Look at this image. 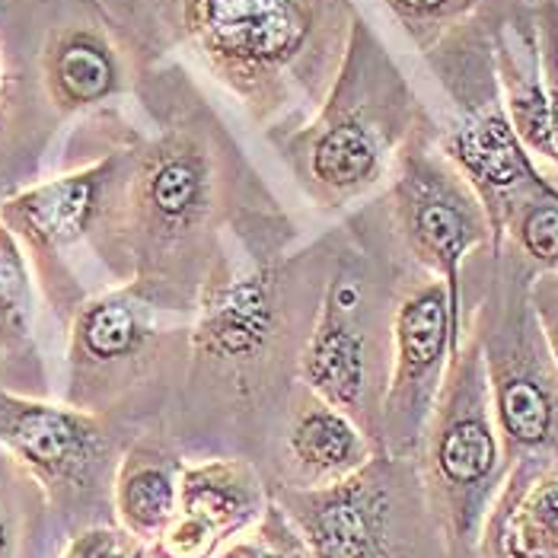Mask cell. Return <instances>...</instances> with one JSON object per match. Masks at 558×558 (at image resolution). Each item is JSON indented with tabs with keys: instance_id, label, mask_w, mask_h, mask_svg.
<instances>
[{
	"instance_id": "obj_1",
	"label": "cell",
	"mask_w": 558,
	"mask_h": 558,
	"mask_svg": "<svg viewBox=\"0 0 558 558\" xmlns=\"http://www.w3.org/2000/svg\"><path fill=\"white\" fill-rule=\"evenodd\" d=\"M129 102L137 119L116 205L112 278L195 316L223 262L262 243H298L301 227L179 58L141 71Z\"/></svg>"
},
{
	"instance_id": "obj_2",
	"label": "cell",
	"mask_w": 558,
	"mask_h": 558,
	"mask_svg": "<svg viewBox=\"0 0 558 558\" xmlns=\"http://www.w3.org/2000/svg\"><path fill=\"white\" fill-rule=\"evenodd\" d=\"M336 227L306 246H256L208 278L192 316V351L167 440L185 463L240 457L271 470L313 336Z\"/></svg>"
},
{
	"instance_id": "obj_3",
	"label": "cell",
	"mask_w": 558,
	"mask_h": 558,
	"mask_svg": "<svg viewBox=\"0 0 558 558\" xmlns=\"http://www.w3.org/2000/svg\"><path fill=\"white\" fill-rule=\"evenodd\" d=\"M354 0H157L137 43L141 71L189 51L265 134L303 125L351 43Z\"/></svg>"
},
{
	"instance_id": "obj_4",
	"label": "cell",
	"mask_w": 558,
	"mask_h": 558,
	"mask_svg": "<svg viewBox=\"0 0 558 558\" xmlns=\"http://www.w3.org/2000/svg\"><path fill=\"white\" fill-rule=\"evenodd\" d=\"M61 170L13 192L0 223L29 262L51 319L68 329L89 298L112 291V223L134 119L125 106L71 125Z\"/></svg>"
},
{
	"instance_id": "obj_5",
	"label": "cell",
	"mask_w": 558,
	"mask_h": 558,
	"mask_svg": "<svg viewBox=\"0 0 558 558\" xmlns=\"http://www.w3.org/2000/svg\"><path fill=\"white\" fill-rule=\"evenodd\" d=\"M336 233V258L303 351L301 380L384 450L392 326L415 262L392 230L384 192L339 217Z\"/></svg>"
},
{
	"instance_id": "obj_6",
	"label": "cell",
	"mask_w": 558,
	"mask_h": 558,
	"mask_svg": "<svg viewBox=\"0 0 558 558\" xmlns=\"http://www.w3.org/2000/svg\"><path fill=\"white\" fill-rule=\"evenodd\" d=\"M425 112L428 106L361 13L323 106L303 125L265 141L319 211L348 215L387 185L399 147Z\"/></svg>"
},
{
	"instance_id": "obj_7",
	"label": "cell",
	"mask_w": 558,
	"mask_h": 558,
	"mask_svg": "<svg viewBox=\"0 0 558 558\" xmlns=\"http://www.w3.org/2000/svg\"><path fill=\"white\" fill-rule=\"evenodd\" d=\"M192 351V316L147 301L137 288L102 291L64 329L61 402L137 434H167Z\"/></svg>"
},
{
	"instance_id": "obj_8",
	"label": "cell",
	"mask_w": 558,
	"mask_h": 558,
	"mask_svg": "<svg viewBox=\"0 0 558 558\" xmlns=\"http://www.w3.org/2000/svg\"><path fill=\"white\" fill-rule=\"evenodd\" d=\"M539 271L511 240L485 246L463 265L460 336L470 329L482 348L492 412L505 453L558 457V361L530 303Z\"/></svg>"
},
{
	"instance_id": "obj_9",
	"label": "cell",
	"mask_w": 558,
	"mask_h": 558,
	"mask_svg": "<svg viewBox=\"0 0 558 558\" xmlns=\"http://www.w3.org/2000/svg\"><path fill=\"white\" fill-rule=\"evenodd\" d=\"M450 558H470L511 460L492 412L482 348L466 329L412 453Z\"/></svg>"
},
{
	"instance_id": "obj_10",
	"label": "cell",
	"mask_w": 558,
	"mask_h": 558,
	"mask_svg": "<svg viewBox=\"0 0 558 558\" xmlns=\"http://www.w3.org/2000/svg\"><path fill=\"white\" fill-rule=\"evenodd\" d=\"M271 498L313 558H450L412 457L380 450L342 482Z\"/></svg>"
},
{
	"instance_id": "obj_11",
	"label": "cell",
	"mask_w": 558,
	"mask_h": 558,
	"mask_svg": "<svg viewBox=\"0 0 558 558\" xmlns=\"http://www.w3.org/2000/svg\"><path fill=\"white\" fill-rule=\"evenodd\" d=\"M0 58L33 81L61 125L129 102L141 74L99 0H45L3 16Z\"/></svg>"
},
{
	"instance_id": "obj_12",
	"label": "cell",
	"mask_w": 558,
	"mask_h": 558,
	"mask_svg": "<svg viewBox=\"0 0 558 558\" xmlns=\"http://www.w3.org/2000/svg\"><path fill=\"white\" fill-rule=\"evenodd\" d=\"M129 444L125 430L61 399H26L0 389V447L43 485L68 536L116 526L112 488Z\"/></svg>"
},
{
	"instance_id": "obj_13",
	"label": "cell",
	"mask_w": 558,
	"mask_h": 558,
	"mask_svg": "<svg viewBox=\"0 0 558 558\" xmlns=\"http://www.w3.org/2000/svg\"><path fill=\"white\" fill-rule=\"evenodd\" d=\"M380 192L402 250L447 284L450 310L460 326L463 265L473 253L492 246V223L470 179L437 147L430 109L399 147Z\"/></svg>"
},
{
	"instance_id": "obj_14",
	"label": "cell",
	"mask_w": 558,
	"mask_h": 558,
	"mask_svg": "<svg viewBox=\"0 0 558 558\" xmlns=\"http://www.w3.org/2000/svg\"><path fill=\"white\" fill-rule=\"evenodd\" d=\"M460 344L447 284L412 265L392 326V371L384 399V453L412 457L425 430L447 364Z\"/></svg>"
},
{
	"instance_id": "obj_15",
	"label": "cell",
	"mask_w": 558,
	"mask_h": 558,
	"mask_svg": "<svg viewBox=\"0 0 558 558\" xmlns=\"http://www.w3.org/2000/svg\"><path fill=\"white\" fill-rule=\"evenodd\" d=\"M268 505L271 492L250 460L208 457L185 463L175 514L147 558H211L246 533Z\"/></svg>"
},
{
	"instance_id": "obj_16",
	"label": "cell",
	"mask_w": 558,
	"mask_h": 558,
	"mask_svg": "<svg viewBox=\"0 0 558 558\" xmlns=\"http://www.w3.org/2000/svg\"><path fill=\"white\" fill-rule=\"evenodd\" d=\"M374 453H380L374 440H367V434L348 415L332 409L323 396H316L301 380L291 399L265 485L268 492L323 488L357 473Z\"/></svg>"
},
{
	"instance_id": "obj_17",
	"label": "cell",
	"mask_w": 558,
	"mask_h": 558,
	"mask_svg": "<svg viewBox=\"0 0 558 558\" xmlns=\"http://www.w3.org/2000/svg\"><path fill=\"white\" fill-rule=\"evenodd\" d=\"M470 558H558V457H520Z\"/></svg>"
},
{
	"instance_id": "obj_18",
	"label": "cell",
	"mask_w": 558,
	"mask_h": 558,
	"mask_svg": "<svg viewBox=\"0 0 558 558\" xmlns=\"http://www.w3.org/2000/svg\"><path fill=\"white\" fill-rule=\"evenodd\" d=\"M495 71L511 129L546 172H558L553 116L543 84V54L533 0H508L495 23Z\"/></svg>"
},
{
	"instance_id": "obj_19",
	"label": "cell",
	"mask_w": 558,
	"mask_h": 558,
	"mask_svg": "<svg viewBox=\"0 0 558 558\" xmlns=\"http://www.w3.org/2000/svg\"><path fill=\"white\" fill-rule=\"evenodd\" d=\"M39 288L13 233L0 223V389L54 399L39 332Z\"/></svg>"
},
{
	"instance_id": "obj_20",
	"label": "cell",
	"mask_w": 558,
	"mask_h": 558,
	"mask_svg": "<svg viewBox=\"0 0 558 558\" xmlns=\"http://www.w3.org/2000/svg\"><path fill=\"white\" fill-rule=\"evenodd\" d=\"M185 457L157 430L131 437L112 488L116 526L150 549L170 526L179 501V475Z\"/></svg>"
},
{
	"instance_id": "obj_21",
	"label": "cell",
	"mask_w": 558,
	"mask_h": 558,
	"mask_svg": "<svg viewBox=\"0 0 558 558\" xmlns=\"http://www.w3.org/2000/svg\"><path fill=\"white\" fill-rule=\"evenodd\" d=\"M61 129L68 125L45 106L39 89L23 74H7L0 93V205L39 179Z\"/></svg>"
},
{
	"instance_id": "obj_22",
	"label": "cell",
	"mask_w": 558,
	"mask_h": 558,
	"mask_svg": "<svg viewBox=\"0 0 558 558\" xmlns=\"http://www.w3.org/2000/svg\"><path fill=\"white\" fill-rule=\"evenodd\" d=\"M68 543L43 485L0 447V558H61Z\"/></svg>"
},
{
	"instance_id": "obj_23",
	"label": "cell",
	"mask_w": 558,
	"mask_h": 558,
	"mask_svg": "<svg viewBox=\"0 0 558 558\" xmlns=\"http://www.w3.org/2000/svg\"><path fill=\"white\" fill-rule=\"evenodd\" d=\"M536 271H558V182L520 198L501 227Z\"/></svg>"
},
{
	"instance_id": "obj_24",
	"label": "cell",
	"mask_w": 558,
	"mask_h": 558,
	"mask_svg": "<svg viewBox=\"0 0 558 558\" xmlns=\"http://www.w3.org/2000/svg\"><path fill=\"white\" fill-rule=\"evenodd\" d=\"M418 54L430 51L447 33L475 20L498 0H380Z\"/></svg>"
},
{
	"instance_id": "obj_25",
	"label": "cell",
	"mask_w": 558,
	"mask_h": 558,
	"mask_svg": "<svg viewBox=\"0 0 558 558\" xmlns=\"http://www.w3.org/2000/svg\"><path fill=\"white\" fill-rule=\"evenodd\" d=\"M211 558H313L298 526L291 523V517L281 511V505L271 498V505L265 508V514L256 523L233 536L220 553Z\"/></svg>"
},
{
	"instance_id": "obj_26",
	"label": "cell",
	"mask_w": 558,
	"mask_h": 558,
	"mask_svg": "<svg viewBox=\"0 0 558 558\" xmlns=\"http://www.w3.org/2000/svg\"><path fill=\"white\" fill-rule=\"evenodd\" d=\"M61 558H147V549L125 536L119 526H96L71 536Z\"/></svg>"
},
{
	"instance_id": "obj_27",
	"label": "cell",
	"mask_w": 558,
	"mask_h": 558,
	"mask_svg": "<svg viewBox=\"0 0 558 558\" xmlns=\"http://www.w3.org/2000/svg\"><path fill=\"white\" fill-rule=\"evenodd\" d=\"M530 303L543 326V336L558 361V271H539L530 281Z\"/></svg>"
},
{
	"instance_id": "obj_28",
	"label": "cell",
	"mask_w": 558,
	"mask_h": 558,
	"mask_svg": "<svg viewBox=\"0 0 558 558\" xmlns=\"http://www.w3.org/2000/svg\"><path fill=\"white\" fill-rule=\"evenodd\" d=\"M154 3H157V0H99V7H102L106 16L116 23V29H119V36L125 39L129 51L134 48L137 33L144 29V23H147ZM131 58H134V54H131Z\"/></svg>"
},
{
	"instance_id": "obj_29",
	"label": "cell",
	"mask_w": 558,
	"mask_h": 558,
	"mask_svg": "<svg viewBox=\"0 0 558 558\" xmlns=\"http://www.w3.org/2000/svg\"><path fill=\"white\" fill-rule=\"evenodd\" d=\"M36 3H45V0H0V20L10 16V13H20V10H29Z\"/></svg>"
},
{
	"instance_id": "obj_30",
	"label": "cell",
	"mask_w": 558,
	"mask_h": 558,
	"mask_svg": "<svg viewBox=\"0 0 558 558\" xmlns=\"http://www.w3.org/2000/svg\"><path fill=\"white\" fill-rule=\"evenodd\" d=\"M3 84H7V68H3V58H0V93H3Z\"/></svg>"
}]
</instances>
